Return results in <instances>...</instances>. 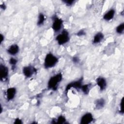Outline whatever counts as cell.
I'll return each instance as SVG.
<instances>
[{"label": "cell", "instance_id": "6da1fadb", "mask_svg": "<svg viewBox=\"0 0 124 124\" xmlns=\"http://www.w3.org/2000/svg\"><path fill=\"white\" fill-rule=\"evenodd\" d=\"M62 79V75L61 73L51 77L49 79L47 83V87L49 89L55 91L58 88L59 84Z\"/></svg>", "mask_w": 124, "mask_h": 124}, {"label": "cell", "instance_id": "7a4b0ae2", "mask_svg": "<svg viewBox=\"0 0 124 124\" xmlns=\"http://www.w3.org/2000/svg\"><path fill=\"white\" fill-rule=\"evenodd\" d=\"M58 62V59L52 53L46 54L44 60V66L46 68H49L54 66Z\"/></svg>", "mask_w": 124, "mask_h": 124}, {"label": "cell", "instance_id": "3957f363", "mask_svg": "<svg viewBox=\"0 0 124 124\" xmlns=\"http://www.w3.org/2000/svg\"><path fill=\"white\" fill-rule=\"evenodd\" d=\"M69 33L67 31L65 30H63V31L56 37V40L60 45H62L66 43L69 41Z\"/></svg>", "mask_w": 124, "mask_h": 124}, {"label": "cell", "instance_id": "277c9868", "mask_svg": "<svg viewBox=\"0 0 124 124\" xmlns=\"http://www.w3.org/2000/svg\"><path fill=\"white\" fill-rule=\"evenodd\" d=\"M62 19L59 18L58 17H54L53 22L52 25V28L53 30L57 32L60 30L62 25Z\"/></svg>", "mask_w": 124, "mask_h": 124}, {"label": "cell", "instance_id": "5b68a950", "mask_svg": "<svg viewBox=\"0 0 124 124\" xmlns=\"http://www.w3.org/2000/svg\"><path fill=\"white\" fill-rule=\"evenodd\" d=\"M8 76V68L5 65L0 64V80L3 81L5 80Z\"/></svg>", "mask_w": 124, "mask_h": 124}, {"label": "cell", "instance_id": "8992f818", "mask_svg": "<svg viewBox=\"0 0 124 124\" xmlns=\"http://www.w3.org/2000/svg\"><path fill=\"white\" fill-rule=\"evenodd\" d=\"M93 120V117L92 113H86L84 114L80 119V123L81 124H88Z\"/></svg>", "mask_w": 124, "mask_h": 124}, {"label": "cell", "instance_id": "52a82bcc", "mask_svg": "<svg viewBox=\"0 0 124 124\" xmlns=\"http://www.w3.org/2000/svg\"><path fill=\"white\" fill-rule=\"evenodd\" d=\"M23 73L27 78H30L35 72L36 69L31 66H26L23 68Z\"/></svg>", "mask_w": 124, "mask_h": 124}, {"label": "cell", "instance_id": "ba28073f", "mask_svg": "<svg viewBox=\"0 0 124 124\" xmlns=\"http://www.w3.org/2000/svg\"><path fill=\"white\" fill-rule=\"evenodd\" d=\"M82 86V78H80L77 81H75L69 83L67 85L65 89L66 91L70 89L71 88L81 89Z\"/></svg>", "mask_w": 124, "mask_h": 124}, {"label": "cell", "instance_id": "9c48e42d", "mask_svg": "<svg viewBox=\"0 0 124 124\" xmlns=\"http://www.w3.org/2000/svg\"><path fill=\"white\" fill-rule=\"evenodd\" d=\"M96 82L101 91H103L106 89L107 86V82L105 78L103 77H99L96 79Z\"/></svg>", "mask_w": 124, "mask_h": 124}, {"label": "cell", "instance_id": "30bf717a", "mask_svg": "<svg viewBox=\"0 0 124 124\" xmlns=\"http://www.w3.org/2000/svg\"><path fill=\"white\" fill-rule=\"evenodd\" d=\"M6 97L8 100H12L15 96L16 94V89L14 87L8 88L6 92Z\"/></svg>", "mask_w": 124, "mask_h": 124}, {"label": "cell", "instance_id": "8fae6325", "mask_svg": "<svg viewBox=\"0 0 124 124\" xmlns=\"http://www.w3.org/2000/svg\"><path fill=\"white\" fill-rule=\"evenodd\" d=\"M7 52L12 55L16 54L19 51V46L16 44H14L9 46L7 50Z\"/></svg>", "mask_w": 124, "mask_h": 124}, {"label": "cell", "instance_id": "7c38bea8", "mask_svg": "<svg viewBox=\"0 0 124 124\" xmlns=\"http://www.w3.org/2000/svg\"><path fill=\"white\" fill-rule=\"evenodd\" d=\"M115 10L113 9L109 10L108 11L104 16H103V19L107 21H109L111 20L115 15Z\"/></svg>", "mask_w": 124, "mask_h": 124}, {"label": "cell", "instance_id": "4fadbf2b", "mask_svg": "<svg viewBox=\"0 0 124 124\" xmlns=\"http://www.w3.org/2000/svg\"><path fill=\"white\" fill-rule=\"evenodd\" d=\"M104 34L101 32H97L96 34H95V35L93 37V44H97L100 42L104 38Z\"/></svg>", "mask_w": 124, "mask_h": 124}, {"label": "cell", "instance_id": "5bb4252c", "mask_svg": "<svg viewBox=\"0 0 124 124\" xmlns=\"http://www.w3.org/2000/svg\"><path fill=\"white\" fill-rule=\"evenodd\" d=\"M105 104V101L103 98H99L97 99L95 102V108L96 109H101L104 107Z\"/></svg>", "mask_w": 124, "mask_h": 124}, {"label": "cell", "instance_id": "9a60e30c", "mask_svg": "<svg viewBox=\"0 0 124 124\" xmlns=\"http://www.w3.org/2000/svg\"><path fill=\"white\" fill-rule=\"evenodd\" d=\"M45 20V16L42 13H40L38 16V20L37 21V25L38 26L42 25Z\"/></svg>", "mask_w": 124, "mask_h": 124}, {"label": "cell", "instance_id": "2e32d148", "mask_svg": "<svg viewBox=\"0 0 124 124\" xmlns=\"http://www.w3.org/2000/svg\"><path fill=\"white\" fill-rule=\"evenodd\" d=\"M90 84H88L86 85H82L81 90L82 91L85 93V94H88L90 91Z\"/></svg>", "mask_w": 124, "mask_h": 124}, {"label": "cell", "instance_id": "e0dca14e", "mask_svg": "<svg viewBox=\"0 0 124 124\" xmlns=\"http://www.w3.org/2000/svg\"><path fill=\"white\" fill-rule=\"evenodd\" d=\"M66 122V119L65 118L62 116L61 115L60 116H59V117L58 118V119L55 120V121L54 122V123H57V124H64Z\"/></svg>", "mask_w": 124, "mask_h": 124}, {"label": "cell", "instance_id": "ac0fdd59", "mask_svg": "<svg viewBox=\"0 0 124 124\" xmlns=\"http://www.w3.org/2000/svg\"><path fill=\"white\" fill-rule=\"evenodd\" d=\"M124 23H122L119 25L116 29V31L119 34H122L124 31Z\"/></svg>", "mask_w": 124, "mask_h": 124}, {"label": "cell", "instance_id": "d6986e66", "mask_svg": "<svg viewBox=\"0 0 124 124\" xmlns=\"http://www.w3.org/2000/svg\"><path fill=\"white\" fill-rule=\"evenodd\" d=\"M17 62V60L14 58H11L9 60V63L12 65H15Z\"/></svg>", "mask_w": 124, "mask_h": 124}, {"label": "cell", "instance_id": "ffe728a7", "mask_svg": "<svg viewBox=\"0 0 124 124\" xmlns=\"http://www.w3.org/2000/svg\"><path fill=\"white\" fill-rule=\"evenodd\" d=\"M63 1L65 3H66V4L67 5L70 6L73 4V3L74 2V0H63Z\"/></svg>", "mask_w": 124, "mask_h": 124}, {"label": "cell", "instance_id": "44dd1931", "mask_svg": "<svg viewBox=\"0 0 124 124\" xmlns=\"http://www.w3.org/2000/svg\"><path fill=\"white\" fill-rule=\"evenodd\" d=\"M123 98L121 101L120 103V112L122 113H124V109H123Z\"/></svg>", "mask_w": 124, "mask_h": 124}, {"label": "cell", "instance_id": "7402d4cb", "mask_svg": "<svg viewBox=\"0 0 124 124\" xmlns=\"http://www.w3.org/2000/svg\"><path fill=\"white\" fill-rule=\"evenodd\" d=\"M14 124H22V120L21 119H20L19 118H16L15 120Z\"/></svg>", "mask_w": 124, "mask_h": 124}, {"label": "cell", "instance_id": "603a6c76", "mask_svg": "<svg viewBox=\"0 0 124 124\" xmlns=\"http://www.w3.org/2000/svg\"><path fill=\"white\" fill-rule=\"evenodd\" d=\"M85 34V32L83 30H80L77 33V35H83Z\"/></svg>", "mask_w": 124, "mask_h": 124}, {"label": "cell", "instance_id": "cb8c5ba5", "mask_svg": "<svg viewBox=\"0 0 124 124\" xmlns=\"http://www.w3.org/2000/svg\"><path fill=\"white\" fill-rule=\"evenodd\" d=\"M73 60L75 62H79V59L78 57H74L73 58Z\"/></svg>", "mask_w": 124, "mask_h": 124}, {"label": "cell", "instance_id": "d4e9b609", "mask_svg": "<svg viewBox=\"0 0 124 124\" xmlns=\"http://www.w3.org/2000/svg\"><path fill=\"white\" fill-rule=\"evenodd\" d=\"M4 40V36L2 34H0V43H2L3 41Z\"/></svg>", "mask_w": 124, "mask_h": 124}, {"label": "cell", "instance_id": "484cf974", "mask_svg": "<svg viewBox=\"0 0 124 124\" xmlns=\"http://www.w3.org/2000/svg\"><path fill=\"white\" fill-rule=\"evenodd\" d=\"M0 7L3 9H5L6 8V6L4 4H0Z\"/></svg>", "mask_w": 124, "mask_h": 124}]
</instances>
